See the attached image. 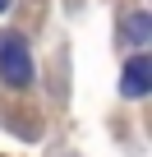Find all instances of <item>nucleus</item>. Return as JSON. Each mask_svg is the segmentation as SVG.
Returning a JSON list of instances; mask_svg holds the SVG:
<instances>
[{"instance_id": "obj_1", "label": "nucleus", "mask_w": 152, "mask_h": 157, "mask_svg": "<svg viewBox=\"0 0 152 157\" xmlns=\"http://www.w3.org/2000/svg\"><path fill=\"white\" fill-rule=\"evenodd\" d=\"M0 74L9 78V83H28L32 78V56L23 46V37H0Z\"/></svg>"}, {"instance_id": "obj_2", "label": "nucleus", "mask_w": 152, "mask_h": 157, "mask_svg": "<svg viewBox=\"0 0 152 157\" xmlns=\"http://www.w3.org/2000/svg\"><path fill=\"white\" fill-rule=\"evenodd\" d=\"M120 88H124V97H143V93L152 88V60H147V56H134V60L124 65Z\"/></svg>"}, {"instance_id": "obj_3", "label": "nucleus", "mask_w": 152, "mask_h": 157, "mask_svg": "<svg viewBox=\"0 0 152 157\" xmlns=\"http://www.w3.org/2000/svg\"><path fill=\"white\" fill-rule=\"evenodd\" d=\"M129 37H134V42H143V37H147V19H143V14H134V19H129Z\"/></svg>"}, {"instance_id": "obj_4", "label": "nucleus", "mask_w": 152, "mask_h": 157, "mask_svg": "<svg viewBox=\"0 0 152 157\" xmlns=\"http://www.w3.org/2000/svg\"><path fill=\"white\" fill-rule=\"evenodd\" d=\"M5 5H9V0H0V10H5Z\"/></svg>"}]
</instances>
